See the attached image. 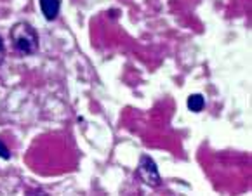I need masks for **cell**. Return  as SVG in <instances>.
Wrapping results in <instances>:
<instances>
[{"mask_svg":"<svg viewBox=\"0 0 252 196\" xmlns=\"http://www.w3.org/2000/svg\"><path fill=\"white\" fill-rule=\"evenodd\" d=\"M137 175H139L141 181L148 186L160 184V175H158V170H157V165L150 156H141L139 167H137Z\"/></svg>","mask_w":252,"mask_h":196,"instance_id":"cell-2","label":"cell"},{"mask_svg":"<svg viewBox=\"0 0 252 196\" xmlns=\"http://www.w3.org/2000/svg\"><path fill=\"white\" fill-rule=\"evenodd\" d=\"M0 156H2L4 160H9V158H11V153H9L7 146H5L2 141H0Z\"/></svg>","mask_w":252,"mask_h":196,"instance_id":"cell-5","label":"cell"},{"mask_svg":"<svg viewBox=\"0 0 252 196\" xmlns=\"http://www.w3.org/2000/svg\"><path fill=\"white\" fill-rule=\"evenodd\" d=\"M11 40L16 51L23 56L33 54L38 49V35L28 23H18L12 26Z\"/></svg>","mask_w":252,"mask_h":196,"instance_id":"cell-1","label":"cell"},{"mask_svg":"<svg viewBox=\"0 0 252 196\" xmlns=\"http://www.w3.org/2000/svg\"><path fill=\"white\" fill-rule=\"evenodd\" d=\"M60 0H40V9H42V14L45 16V19L52 21V19L58 18L60 14Z\"/></svg>","mask_w":252,"mask_h":196,"instance_id":"cell-3","label":"cell"},{"mask_svg":"<svg viewBox=\"0 0 252 196\" xmlns=\"http://www.w3.org/2000/svg\"><path fill=\"white\" fill-rule=\"evenodd\" d=\"M4 57H5V45L2 42V38H0V63L4 61Z\"/></svg>","mask_w":252,"mask_h":196,"instance_id":"cell-6","label":"cell"},{"mask_svg":"<svg viewBox=\"0 0 252 196\" xmlns=\"http://www.w3.org/2000/svg\"><path fill=\"white\" fill-rule=\"evenodd\" d=\"M204 97L200 96V94H191V96L188 97V110L193 111V113H198V111L204 110Z\"/></svg>","mask_w":252,"mask_h":196,"instance_id":"cell-4","label":"cell"}]
</instances>
